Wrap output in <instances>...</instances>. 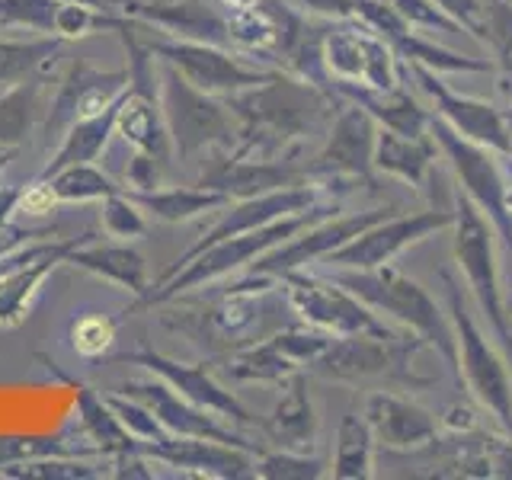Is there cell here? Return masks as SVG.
Segmentation results:
<instances>
[{"label": "cell", "instance_id": "9a60e30c", "mask_svg": "<svg viewBox=\"0 0 512 480\" xmlns=\"http://www.w3.org/2000/svg\"><path fill=\"white\" fill-rule=\"evenodd\" d=\"M336 480H368L375 477V432L365 416L346 413L340 432H336V458H333Z\"/></svg>", "mask_w": 512, "mask_h": 480}, {"label": "cell", "instance_id": "ac0fdd59", "mask_svg": "<svg viewBox=\"0 0 512 480\" xmlns=\"http://www.w3.org/2000/svg\"><path fill=\"white\" fill-rule=\"evenodd\" d=\"M388 4L404 16V20L413 29H436V32H458L461 36V26L452 20L448 13L439 10L436 0H388Z\"/></svg>", "mask_w": 512, "mask_h": 480}, {"label": "cell", "instance_id": "d4e9b609", "mask_svg": "<svg viewBox=\"0 0 512 480\" xmlns=\"http://www.w3.org/2000/svg\"><path fill=\"white\" fill-rule=\"evenodd\" d=\"M224 4L234 10H250V7H256V0H224Z\"/></svg>", "mask_w": 512, "mask_h": 480}, {"label": "cell", "instance_id": "6da1fadb", "mask_svg": "<svg viewBox=\"0 0 512 480\" xmlns=\"http://www.w3.org/2000/svg\"><path fill=\"white\" fill-rule=\"evenodd\" d=\"M336 282L349 288L372 311L388 314L397 324H404L416 340L429 343L445 362L458 365L452 317L439 308L436 298L416 279L404 276L394 266H378V269H349L346 276H336Z\"/></svg>", "mask_w": 512, "mask_h": 480}, {"label": "cell", "instance_id": "44dd1931", "mask_svg": "<svg viewBox=\"0 0 512 480\" xmlns=\"http://www.w3.org/2000/svg\"><path fill=\"white\" fill-rule=\"evenodd\" d=\"M442 429H448L452 436H474L480 429V420H477V410L464 407V404H455L448 407L445 416H442Z\"/></svg>", "mask_w": 512, "mask_h": 480}, {"label": "cell", "instance_id": "8fae6325", "mask_svg": "<svg viewBox=\"0 0 512 480\" xmlns=\"http://www.w3.org/2000/svg\"><path fill=\"white\" fill-rule=\"evenodd\" d=\"M362 416L375 432V442L391 452H420L439 442V423L426 407L394 391H372Z\"/></svg>", "mask_w": 512, "mask_h": 480}, {"label": "cell", "instance_id": "4fadbf2b", "mask_svg": "<svg viewBox=\"0 0 512 480\" xmlns=\"http://www.w3.org/2000/svg\"><path fill=\"white\" fill-rule=\"evenodd\" d=\"M439 144L429 135H400L394 128L378 125L375 141V170L404 180L413 189H423L429 180V170L436 164Z\"/></svg>", "mask_w": 512, "mask_h": 480}, {"label": "cell", "instance_id": "277c9868", "mask_svg": "<svg viewBox=\"0 0 512 480\" xmlns=\"http://www.w3.org/2000/svg\"><path fill=\"white\" fill-rule=\"evenodd\" d=\"M429 132H432V138H436L439 151L445 154L448 167H452V173L458 176L461 192L490 218L496 237H500L503 247L512 253V212L506 205L509 186L503 180V170H500V164H496L493 151L484 148V144L458 135L455 128L445 125L439 116H432Z\"/></svg>", "mask_w": 512, "mask_h": 480}, {"label": "cell", "instance_id": "7c38bea8", "mask_svg": "<svg viewBox=\"0 0 512 480\" xmlns=\"http://www.w3.org/2000/svg\"><path fill=\"white\" fill-rule=\"evenodd\" d=\"M375 141H378V122L368 112L352 103L340 112V119L330 128V141L320 154L317 167L330 173L359 176V180H375Z\"/></svg>", "mask_w": 512, "mask_h": 480}, {"label": "cell", "instance_id": "52a82bcc", "mask_svg": "<svg viewBox=\"0 0 512 480\" xmlns=\"http://www.w3.org/2000/svg\"><path fill=\"white\" fill-rule=\"evenodd\" d=\"M407 71L413 74L416 87H420L432 100V106H436L432 116H439L445 125H452L455 132L464 135L468 141L484 144V148H490L496 154H512V132L503 119V112L493 103L455 93L448 84H442L436 71L426 68V64L407 61Z\"/></svg>", "mask_w": 512, "mask_h": 480}, {"label": "cell", "instance_id": "cb8c5ba5", "mask_svg": "<svg viewBox=\"0 0 512 480\" xmlns=\"http://www.w3.org/2000/svg\"><path fill=\"white\" fill-rule=\"evenodd\" d=\"M55 205V192L52 189H32V192H26L23 196V208L26 212H36V215H42V212H48V208Z\"/></svg>", "mask_w": 512, "mask_h": 480}, {"label": "cell", "instance_id": "e0dca14e", "mask_svg": "<svg viewBox=\"0 0 512 480\" xmlns=\"http://www.w3.org/2000/svg\"><path fill=\"white\" fill-rule=\"evenodd\" d=\"M279 423H282L285 439H292V445H311L317 420H314L311 400H308V391H304L301 381L295 384V391L288 394V400L282 404Z\"/></svg>", "mask_w": 512, "mask_h": 480}, {"label": "cell", "instance_id": "603a6c76", "mask_svg": "<svg viewBox=\"0 0 512 480\" xmlns=\"http://www.w3.org/2000/svg\"><path fill=\"white\" fill-rule=\"evenodd\" d=\"M301 4H308L317 13L336 16V20H349L356 13V0H301Z\"/></svg>", "mask_w": 512, "mask_h": 480}, {"label": "cell", "instance_id": "5b68a950", "mask_svg": "<svg viewBox=\"0 0 512 480\" xmlns=\"http://www.w3.org/2000/svg\"><path fill=\"white\" fill-rule=\"evenodd\" d=\"M324 68L343 90L391 93L400 87V64L394 48L375 29L349 16L324 39Z\"/></svg>", "mask_w": 512, "mask_h": 480}, {"label": "cell", "instance_id": "2e32d148", "mask_svg": "<svg viewBox=\"0 0 512 480\" xmlns=\"http://www.w3.org/2000/svg\"><path fill=\"white\" fill-rule=\"evenodd\" d=\"M394 215V208H368V212H359V215H349V218H340V221H330L324 228H317L311 234H304L295 247H288L279 263H304V260H314V256H330L333 250H340L346 240H352L356 234H362L368 224H375L381 218Z\"/></svg>", "mask_w": 512, "mask_h": 480}, {"label": "cell", "instance_id": "5bb4252c", "mask_svg": "<svg viewBox=\"0 0 512 480\" xmlns=\"http://www.w3.org/2000/svg\"><path fill=\"white\" fill-rule=\"evenodd\" d=\"M343 93L352 96V103H359L384 128H394L400 135H429L432 112H426L404 87H397L391 93H375V90H343Z\"/></svg>", "mask_w": 512, "mask_h": 480}, {"label": "cell", "instance_id": "3957f363", "mask_svg": "<svg viewBox=\"0 0 512 480\" xmlns=\"http://www.w3.org/2000/svg\"><path fill=\"white\" fill-rule=\"evenodd\" d=\"M493 224L480 208L458 189L455 196V224H452V247L458 269L468 279L471 295L477 298L480 311L487 314L493 333L500 336V343L512 349V320L503 301L500 288V269H496V247H493Z\"/></svg>", "mask_w": 512, "mask_h": 480}, {"label": "cell", "instance_id": "7402d4cb", "mask_svg": "<svg viewBox=\"0 0 512 480\" xmlns=\"http://www.w3.org/2000/svg\"><path fill=\"white\" fill-rule=\"evenodd\" d=\"M269 468H272L269 474H285V477H320L324 474L320 471L324 464L314 461V458H308V461L304 458H282V461H272Z\"/></svg>", "mask_w": 512, "mask_h": 480}, {"label": "cell", "instance_id": "ba28073f", "mask_svg": "<svg viewBox=\"0 0 512 480\" xmlns=\"http://www.w3.org/2000/svg\"><path fill=\"white\" fill-rule=\"evenodd\" d=\"M416 343H404L394 333H349L336 336L317 356V368L336 381H372L404 375ZM407 378V375H404Z\"/></svg>", "mask_w": 512, "mask_h": 480}, {"label": "cell", "instance_id": "7a4b0ae2", "mask_svg": "<svg viewBox=\"0 0 512 480\" xmlns=\"http://www.w3.org/2000/svg\"><path fill=\"white\" fill-rule=\"evenodd\" d=\"M448 288V317L455 327V343H458V375L468 384L474 400L484 407L503 432L512 439V375L509 365L500 352L493 349L487 333L480 330L474 314L468 311V301L461 298V288L445 276Z\"/></svg>", "mask_w": 512, "mask_h": 480}, {"label": "cell", "instance_id": "ffe728a7", "mask_svg": "<svg viewBox=\"0 0 512 480\" xmlns=\"http://www.w3.org/2000/svg\"><path fill=\"white\" fill-rule=\"evenodd\" d=\"M109 343H112V327L103 317H84L74 327V346L84 352V356H96V352H103Z\"/></svg>", "mask_w": 512, "mask_h": 480}, {"label": "cell", "instance_id": "8992f818", "mask_svg": "<svg viewBox=\"0 0 512 480\" xmlns=\"http://www.w3.org/2000/svg\"><path fill=\"white\" fill-rule=\"evenodd\" d=\"M455 224V212H442V208H429V212L416 215H388L375 224H368L362 234H356L340 250H333L327 260L343 269H378L391 266L404 250L413 244H423L426 237L448 231Z\"/></svg>", "mask_w": 512, "mask_h": 480}, {"label": "cell", "instance_id": "9c48e42d", "mask_svg": "<svg viewBox=\"0 0 512 480\" xmlns=\"http://www.w3.org/2000/svg\"><path fill=\"white\" fill-rule=\"evenodd\" d=\"M352 16L362 20L368 29H375L378 36L394 48V55L404 61L426 64L432 71H468V74H484L493 68L484 58L448 52V48L426 39L423 32H416L404 16L388 4V0H356V13Z\"/></svg>", "mask_w": 512, "mask_h": 480}, {"label": "cell", "instance_id": "484cf974", "mask_svg": "<svg viewBox=\"0 0 512 480\" xmlns=\"http://www.w3.org/2000/svg\"><path fill=\"white\" fill-rule=\"evenodd\" d=\"M509 320H512V314H509Z\"/></svg>", "mask_w": 512, "mask_h": 480}, {"label": "cell", "instance_id": "d6986e66", "mask_svg": "<svg viewBox=\"0 0 512 480\" xmlns=\"http://www.w3.org/2000/svg\"><path fill=\"white\" fill-rule=\"evenodd\" d=\"M439 10L448 13L452 20L474 36L477 42H487V7L484 0H436Z\"/></svg>", "mask_w": 512, "mask_h": 480}, {"label": "cell", "instance_id": "30bf717a", "mask_svg": "<svg viewBox=\"0 0 512 480\" xmlns=\"http://www.w3.org/2000/svg\"><path fill=\"white\" fill-rule=\"evenodd\" d=\"M292 298L298 311L311 324L324 327L330 336H349V333H391L375 317V311L365 301L343 288L340 282H320V279H292Z\"/></svg>", "mask_w": 512, "mask_h": 480}]
</instances>
